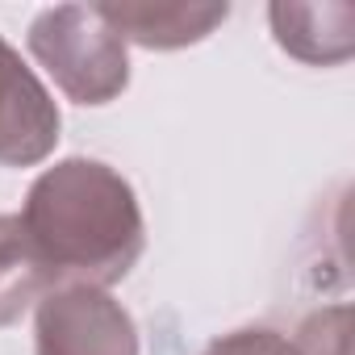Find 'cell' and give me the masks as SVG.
I'll use <instances>...</instances> for the list:
<instances>
[{"mask_svg":"<svg viewBox=\"0 0 355 355\" xmlns=\"http://www.w3.org/2000/svg\"><path fill=\"white\" fill-rule=\"evenodd\" d=\"M21 226L63 284L109 288L130 276L146 247L138 193L101 159L67 155L26 193Z\"/></svg>","mask_w":355,"mask_h":355,"instance_id":"obj_1","label":"cell"},{"mask_svg":"<svg viewBox=\"0 0 355 355\" xmlns=\"http://www.w3.org/2000/svg\"><path fill=\"white\" fill-rule=\"evenodd\" d=\"M30 55L76 105H109L130 88V51L96 5H55L30 21Z\"/></svg>","mask_w":355,"mask_h":355,"instance_id":"obj_2","label":"cell"},{"mask_svg":"<svg viewBox=\"0 0 355 355\" xmlns=\"http://www.w3.org/2000/svg\"><path fill=\"white\" fill-rule=\"evenodd\" d=\"M34 355H138V326L109 288L59 284L34 305Z\"/></svg>","mask_w":355,"mask_h":355,"instance_id":"obj_3","label":"cell"},{"mask_svg":"<svg viewBox=\"0 0 355 355\" xmlns=\"http://www.w3.org/2000/svg\"><path fill=\"white\" fill-rule=\"evenodd\" d=\"M59 105L26 59L0 38V167H34L59 146Z\"/></svg>","mask_w":355,"mask_h":355,"instance_id":"obj_4","label":"cell"},{"mask_svg":"<svg viewBox=\"0 0 355 355\" xmlns=\"http://www.w3.org/2000/svg\"><path fill=\"white\" fill-rule=\"evenodd\" d=\"M96 13L121 34L125 46L180 51L205 42L230 17V5H96Z\"/></svg>","mask_w":355,"mask_h":355,"instance_id":"obj_5","label":"cell"},{"mask_svg":"<svg viewBox=\"0 0 355 355\" xmlns=\"http://www.w3.org/2000/svg\"><path fill=\"white\" fill-rule=\"evenodd\" d=\"M276 46L309 67L347 63L355 51V9L338 5H272L268 9Z\"/></svg>","mask_w":355,"mask_h":355,"instance_id":"obj_6","label":"cell"},{"mask_svg":"<svg viewBox=\"0 0 355 355\" xmlns=\"http://www.w3.org/2000/svg\"><path fill=\"white\" fill-rule=\"evenodd\" d=\"M59 272L30 243L17 214H0V330L17 326L51 288H59Z\"/></svg>","mask_w":355,"mask_h":355,"instance_id":"obj_7","label":"cell"},{"mask_svg":"<svg viewBox=\"0 0 355 355\" xmlns=\"http://www.w3.org/2000/svg\"><path fill=\"white\" fill-rule=\"evenodd\" d=\"M347 322H351L347 305L309 313L293 343L301 347V355H347Z\"/></svg>","mask_w":355,"mask_h":355,"instance_id":"obj_8","label":"cell"},{"mask_svg":"<svg viewBox=\"0 0 355 355\" xmlns=\"http://www.w3.org/2000/svg\"><path fill=\"white\" fill-rule=\"evenodd\" d=\"M205 355H301V347L272 326H243L205 347Z\"/></svg>","mask_w":355,"mask_h":355,"instance_id":"obj_9","label":"cell"}]
</instances>
